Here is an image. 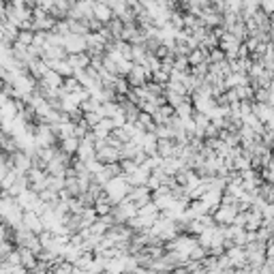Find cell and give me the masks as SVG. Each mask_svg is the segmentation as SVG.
<instances>
[{"mask_svg": "<svg viewBox=\"0 0 274 274\" xmlns=\"http://www.w3.org/2000/svg\"><path fill=\"white\" fill-rule=\"evenodd\" d=\"M127 195H129V184H127V180L112 178L110 182H107V197H110L112 204H120V201H125Z\"/></svg>", "mask_w": 274, "mask_h": 274, "instance_id": "obj_1", "label": "cell"}, {"mask_svg": "<svg viewBox=\"0 0 274 274\" xmlns=\"http://www.w3.org/2000/svg\"><path fill=\"white\" fill-rule=\"evenodd\" d=\"M26 229V232H30L34 236H39L45 232V227H43V221H41V214L37 212H24V225H21Z\"/></svg>", "mask_w": 274, "mask_h": 274, "instance_id": "obj_2", "label": "cell"}, {"mask_svg": "<svg viewBox=\"0 0 274 274\" xmlns=\"http://www.w3.org/2000/svg\"><path fill=\"white\" fill-rule=\"evenodd\" d=\"M67 62L73 67V71H82L84 67H88V56L86 54H71Z\"/></svg>", "mask_w": 274, "mask_h": 274, "instance_id": "obj_3", "label": "cell"}, {"mask_svg": "<svg viewBox=\"0 0 274 274\" xmlns=\"http://www.w3.org/2000/svg\"><path fill=\"white\" fill-rule=\"evenodd\" d=\"M77 148H79V141H77V137H69V139H62V150H64V154H71V152H77Z\"/></svg>", "mask_w": 274, "mask_h": 274, "instance_id": "obj_4", "label": "cell"}, {"mask_svg": "<svg viewBox=\"0 0 274 274\" xmlns=\"http://www.w3.org/2000/svg\"><path fill=\"white\" fill-rule=\"evenodd\" d=\"M17 43H21V45H26V47H30L32 43H34V32H30V30H19Z\"/></svg>", "mask_w": 274, "mask_h": 274, "instance_id": "obj_5", "label": "cell"}, {"mask_svg": "<svg viewBox=\"0 0 274 274\" xmlns=\"http://www.w3.org/2000/svg\"><path fill=\"white\" fill-rule=\"evenodd\" d=\"M95 13H97L99 19H110V15H112L110 9H107V6H103V4H97V6H95Z\"/></svg>", "mask_w": 274, "mask_h": 274, "instance_id": "obj_6", "label": "cell"}, {"mask_svg": "<svg viewBox=\"0 0 274 274\" xmlns=\"http://www.w3.org/2000/svg\"><path fill=\"white\" fill-rule=\"evenodd\" d=\"M11 171V165H9V161H4V158H0V182H2V178L6 176Z\"/></svg>", "mask_w": 274, "mask_h": 274, "instance_id": "obj_7", "label": "cell"}, {"mask_svg": "<svg viewBox=\"0 0 274 274\" xmlns=\"http://www.w3.org/2000/svg\"><path fill=\"white\" fill-rule=\"evenodd\" d=\"M201 58H204V56H201L199 52H195V54H193V56H191V62H195V64H197V62H199Z\"/></svg>", "mask_w": 274, "mask_h": 274, "instance_id": "obj_8", "label": "cell"}, {"mask_svg": "<svg viewBox=\"0 0 274 274\" xmlns=\"http://www.w3.org/2000/svg\"><path fill=\"white\" fill-rule=\"evenodd\" d=\"M11 4H24V0H11Z\"/></svg>", "mask_w": 274, "mask_h": 274, "instance_id": "obj_9", "label": "cell"}, {"mask_svg": "<svg viewBox=\"0 0 274 274\" xmlns=\"http://www.w3.org/2000/svg\"><path fill=\"white\" fill-rule=\"evenodd\" d=\"M0 221H2V219H0Z\"/></svg>", "mask_w": 274, "mask_h": 274, "instance_id": "obj_10", "label": "cell"}]
</instances>
